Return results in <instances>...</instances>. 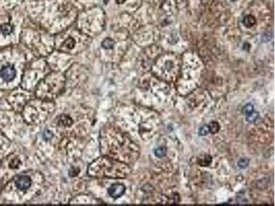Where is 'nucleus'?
<instances>
[{
    "mask_svg": "<svg viewBox=\"0 0 275 206\" xmlns=\"http://www.w3.org/2000/svg\"><path fill=\"white\" fill-rule=\"evenodd\" d=\"M125 192V187L121 184H113L108 189V193L112 198L117 199L124 194Z\"/></svg>",
    "mask_w": 275,
    "mask_h": 206,
    "instance_id": "obj_6",
    "label": "nucleus"
},
{
    "mask_svg": "<svg viewBox=\"0 0 275 206\" xmlns=\"http://www.w3.org/2000/svg\"><path fill=\"white\" fill-rule=\"evenodd\" d=\"M74 45L75 41L74 40V39H72V37H70L68 38V39H66L65 42L63 43V46L64 48H67L68 50H71V49H72L74 47Z\"/></svg>",
    "mask_w": 275,
    "mask_h": 206,
    "instance_id": "obj_10",
    "label": "nucleus"
},
{
    "mask_svg": "<svg viewBox=\"0 0 275 206\" xmlns=\"http://www.w3.org/2000/svg\"><path fill=\"white\" fill-rule=\"evenodd\" d=\"M15 185L18 190L26 191L31 187L32 180L28 175H22L15 177Z\"/></svg>",
    "mask_w": 275,
    "mask_h": 206,
    "instance_id": "obj_4",
    "label": "nucleus"
},
{
    "mask_svg": "<svg viewBox=\"0 0 275 206\" xmlns=\"http://www.w3.org/2000/svg\"><path fill=\"white\" fill-rule=\"evenodd\" d=\"M43 135H44V137L47 139H50L52 136V134L50 131H45Z\"/></svg>",
    "mask_w": 275,
    "mask_h": 206,
    "instance_id": "obj_18",
    "label": "nucleus"
},
{
    "mask_svg": "<svg viewBox=\"0 0 275 206\" xmlns=\"http://www.w3.org/2000/svg\"><path fill=\"white\" fill-rule=\"evenodd\" d=\"M248 164H249V161L247 159H242L238 162L239 167L241 168V169H245L248 166Z\"/></svg>",
    "mask_w": 275,
    "mask_h": 206,
    "instance_id": "obj_15",
    "label": "nucleus"
},
{
    "mask_svg": "<svg viewBox=\"0 0 275 206\" xmlns=\"http://www.w3.org/2000/svg\"><path fill=\"white\" fill-rule=\"evenodd\" d=\"M258 116H259L258 113L254 112V111H253V113H251L250 114H249L248 116H248L247 117V120L249 122H253L254 121H255L256 120H257V118H258Z\"/></svg>",
    "mask_w": 275,
    "mask_h": 206,
    "instance_id": "obj_16",
    "label": "nucleus"
},
{
    "mask_svg": "<svg viewBox=\"0 0 275 206\" xmlns=\"http://www.w3.org/2000/svg\"><path fill=\"white\" fill-rule=\"evenodd\" d=\"M114 45V41L111 39H104L102 42V47L103 48L106 49V50H109V49H111L113 48Z\"/></svg>",
    "mask_w": 275,
    "mask_h": 206,
    "instance_id": "obj_9",
    "label": "nucleus"
},
{
    "mask_svg": "<svg viewBox=\"0 0 275 206\" xmlns=\"http://www.w3.org/2000/svg\"><path fill=\"white\" fill-rule=\"evenodd\" d=\"M253 111H254V107H253V106L252 105H250V104H248V105H246L245 107H244V109H243V112H244V114L246 115V116H248V115L250 114V113H253Z\"/></svg>",
    "mask_w": 275,
    "mask_h": 206,
    "instance_id": "obj_14",
    "label": "nucleus"
},
{
    "mask_svg": "<svg viewBox=\"0 0 275 206\" xmlns=\"http://www.w3.org/2000/svg\"><path fill=\"white\" fill-rule=\"evenodd\" d=\"M166 153V149L164 147H160V148H156L155 150V155L159 157H162L164 156Z\"/></svg>",
    "mask_w": 275,
    "mask_h": 206,
    "instance_id": "obj_13",
    "label": "nucleus"
},
{
    "mask_svg": "<svg viewBox=\"0 0 275 206\" xmlns=\"http://www.w3.org/2000/svg\"><path fill=\"white\" fill-rule=\"evenodd\" d=\"M65 83L57 78H48L42 81L36 88L35 94L38 98L50 101L63 92Z\"/></svg>",
    "mask_w": 275,
    "mask_h": 206,
    "instance_id": "obj_3",
    "label": "nucleus"
},
{
    "mask_svg": "<svg viewBox=\"0 0 275 206\" xmlns=\"http://www.w3.org/2000/svg\"><path fill=\"white\" fill-rule=\"evenodd\" d=\"M130 172L126 164L113 160L109 157L103 156L94 160L88 167V175L98 178H123Z\"/></svg>",
    "mask_w": 275,
    "mask_h": 206,
    "instance_id": "obj_1",
    "label": "nucleus"
},
{
    "mask_svg": "<svg viewBox=\"0 0 275 206\" xmlns=\"http://www.w3.org/2000/svg\"><path fill=\"white\" fill-rule=\"evenodd\" d=\"M0 76L6 82H10L16 76V70L12 65L4 66L0 71Z\"/></svg>",
    "mask_w": 275,
    "mask_h": 206,
    "instance_id": "obj_5",
    "label": "nucleus"
},
{
    "mask_svg": "<svg viewBox=\"0 0 275 206\" xmlns=\"http://www.w3.org/2000/svg\"><path fill=\"white\" fill-rule=\"evenodd\" d=\"M58 125L62 126H69L72 124V120L70 118V117L66 116V115H62L57 118Z\"/></svg>",
    "mask_w": 275,
    "mask_h": 206,
    "instance_id": "obj_7",
    "label": "nucleus"
},
{
    "mask_svg": "<svg viewBox=\"0 0 275 206\" xmlns=\"http://www.w3.org/2000/svg\"><path fill=\"white\" fill-rule=\"evenodd\" d=\"M1 32H2L3 35H7L10 34L13 32V27L11 26L10 24H3V25L1 26Z\"/></svg>",
    "mask_w": 275,
    "mask_h": 206,
    "instance_id": "obj_11",
    "label": "nucleus"
},
{
    "mask_svg": "<svg viewBox=\"0 0 275 206\" xmlns=\"http://www.w3.org/2000/svg\"><path fill=\"white\" fill-rule=\"evenodd\" d=\"M208 128H209V131L211 132L212 133H215L217 132L219 129V125L218 124L217 122H212L208 124Z\"/></svg>",
    "mask_w": 275,
    "mask_h": 206,
    "instance_id": "obj_12",
    "label": "nucleus"
},
{
    "mask_svg": "<svg viewBox=\"0 0 275 206\" xmlns=\"http://www.w3.org/2000/svg\"><path fill=\"white\" fill-rule=\"evenodd\" d=\"M255 22L256 20L255 17H253L251 15H247L244 18V20H243V24L247 28L253 27L255 25Z\"/></svg>",
    "mask_w": 275,
    "mask_h": 206,
    "instance_id": "obj_8",
    "label": "nucleus"
},
{
    "mask_svg": "<svg viewBox=\"0 0 275 206\" xmlns=\"http://www.w3.org/2000/svg\"><path fill=\"white\" fill-rule=\"evenodd\" d=\"M50 101L38 98V101H32L24 109V117L26 122L30 124H40L45 122L51 113L50 105H47Z\"/></svg>",
    "mask_w": 275,
    "mask_h": 206,
    "instance_id": "obj_2",
    "label": "nucleus"
},
{
    "mask_svg": "<svg viewBox=\"0 0 275 206\" xmlns=\"http://www.w3.org/2000/svg\"><path fill=\"white\" fill-rule=\"evenodd\" d=\"M209 128H208V125H204L203 126L202 128L200 129V135H205L206 134H208L209 133Z\"/></svg>",
    "mask_w": 275,
    "mask_h": 206,
    "instance_id": "obj_17",
    "label": "nucleus"
}]
</instances>
